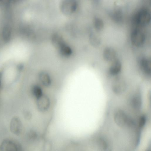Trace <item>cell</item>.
Returning <instances> with one entry per match:
<instances>
[{
  "instance_id": "cell-1",
  "label": "cell",
  "mask_w": 151,
  "mask_h": 151,
  "mask_svg": "<svg viewBox=\"0 0 151 151\" xmlns=\"http://www.w3.org/2000/svg\"><path fill=\"white\" fill-rule=\"evenodd\" d=\"M9 1H0V46L7 39L10 29Z\"/></svg>"
},
{
  "instance_id": "cell-2",
  "label": "cell",
  "mask_w": 151,
  "mask_h": 151,
  "mask_svg": "<svg viewBox=\"0 0 151 151\" xmlns=\"http://www.w3.org/2000/svg\"><path fill=\"white\" fill-rule=\"evenodd\" d=\"M151 16L149 11L145 9L139 10L135 17L136 24L140 26L147 25L150 22Z\"/></svg>"
},
{
  "instance_id": "cell-3",
  "label": "cell",
  "mask_w": 151,
  "mask_h": 151,
  "mask_svg": "<svg viewBox=\"0 0 151 151\" xmlns=\"http://www.w3.org/2000/svg\"><path fill=\"white\" fill-rule=\"evenodd\" d=\"M111 88L112 91L114 93L117 95H120L126 90V83L123 78L118 76L113 80Z\"/></svg>"
},
{
  "instance_id": "cell-4",
  "label": "cell",
  "mask_w": 151,
  "mask_h": 151,
  "mask_svg": "<svg viewBox=\"0 0 151 151\" xmlns=\"http://www.w3.org/2000/svg\"><path fill=\"white\" fill-rule=\"evenodd\" d=\"M131 39L133 45L136 47H139L145 42V36L143 31L137 28L134 29L132 32Z\"/></svg>"
},
{
  "instance_id": "cell-5",
  "label": "cell",
  "mask_w": 151,
  "mask_h": 151,
  "mask_svg": "<svg viewBox=\"0 0 151 151\" xmlns=\"http://www.w3.org/2000/svg\"><path fill=\"white\" fill-rule=\"evenodd\" d=\"M77 4L75 1H66L63 2L61 5V10L65 14H69L72 13L76 10Z\"/></svg>"
},
{
  "instance_id": "cell-6",
  "label": "cell",
  "mask_w": 151,
  "mask_h": 151,
  "mask_svg": "<svg viewBox=\"0 0 151 151\" xmlns=\"http://www.w3.org/2000/svg\"><path fill=\"white\" fill-rule=\"evenodd\" d=\"M140 68L143 73L147 76L151 75V61L148 58H142L139 60Z\"/></svg>"
},
{
  "instance_id": "cell-7",
  "label": "cell",
  "mask_w": 151,
  "mask_h": 151,
  "mask_svg": "<svg viewBox=\"0 0 151 151\" xmlns=\"http://www.w3.org/2000/svg\"><path fill=\"white\" fill-rule=\"evenodd\" d=\"M103 56L105 60L109 62H112L116 59V52L113 48L108 47L104 50Z\"/></svg>"
},
{
  "instance_id": "cell-8",
  "label": "cell",
  "mask_w": 151,
  "mask_h": 151,
  "mask_svg": "<svg viewBox=\"0 0 151 151\" xmlns=\"http://www.w3.org/2000/svg\"><path fill=\"white\" fill-rule=\"evenodd\" d=\"M1 151H18L17 146L13 142L5 140L2 142L0 146Z\"/></svg>"
},
{
  "instance_id": "cell-9",
  "label": "cell",
  "mask_w": 151,
  "mask_h": 151,
  "mask_svg": "<svg viewBox=\"0 0 151 151\" xmlns=\"http://www.w3.org/2000/svg\"><path fill=\"white\" fill-rule=\"evenodd\" d=\"M121 69V62L119 60L116 59L112 62L109 69V72L111 75L116 76L119 73Z\"/></svg>"
},
{
  "instance_id": "cell-10",
  "label": "cell",
  "mask_w": 151,
  "mask_h": 151,
  "mask_svg": "<svg viewBox=\"0 0 151 151\" xmlns=\"http://www.w3.org/2000/svg\"><path fill=\"white\" fill-rule=\"evenodd\" d=\"M10 127L11 132L14 134L19 135L22 132V127L21 123L20 121L16 118H14L12 120Z\"/></svg>"
},
{
  "instance_id": "cell-11",
  "label": "cell",
  "mask_w": 151,
  "mask_h": 151,
  "mask_svg": "<svg viewBox=\"0 0 151 151\" xmlns=\"http://www.w3.org/2000/svg\"><path fill=\"white\" fill-rule=\"evenodd\" d=\"M131 104L132 108L135 111H138L141 106V96L138 93L134 94L131 99Z\"/></svg>"
},
{
  "instance_id": "cell-12",
  "label": "cell",
  "mask_w": 151,
  "mask_h": 151,
  "mask_svg": "<svg viewBox=\"0 0 151 151\" xmlns=\"http://www.w3.org/2000/svg\"><path fill=\"white\" fill-rule=\"evenodd\" d=\"M111 16L113 20L116 23H120L122 21V13L120 9H116L112 13Z\"/></svg>"
},
{
  "instance_id": "cell-13",
  "label": "cell",
  "mask_w": 151,
  "mask_h": 151,
  "mask_svg": "<svg viewBox=\"0 0 151 151\" xmlns=\"http://www.w3.org/2000/svg\"><path fill=\"white\" fill-rule=\"evenodd\" d=\"M93 25L96 30L99 31L102 30L104 27L102 20L98 17H95L93 19Z\"/></svg>"
},
{
  "instance_id": "cell-14",
  "label": "cell",
  "mask_w": 151,
  "mask_h": 151,
  "mask_svg": "<svg viewBox=\"0 0 151 151\" xmlns=\"http://www.w3.org/2000/svg\"><path fill=\"white\" fill-rule=\"evenodd\" d=\"M89 40L92 45L94 46H97L100 43V40L99 37L94 33L90 34Z\"/></svg>"
}]
</instances>
